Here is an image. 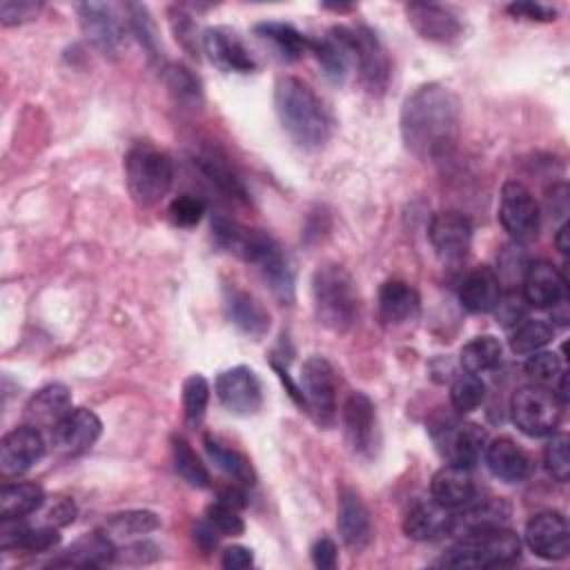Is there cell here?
<instances>
[{
	"instance_id": "1",
	"label": "cell",
	"mask_w": 570,
	"mask_h": 570,
	"mask_svg": "<svg viewBox=\"0 0 570 570\" xmlns=\"http://www.w3.org/2000/svg\"><path fill=\"white\" fill-rule=\"evenodd\" d=\"M461 136V100L439 82L414 89L401 107V138L405 149L425 163L452 154Z\"/></svg>"
},
{
	"instance_id": "2",
	"label": "cell",
	"mask_w": 570,
	"mask_h": 570,
	"mask_svg": "<svg viewBox=\"0 0 570 570\" xmlns=\"http://www.w3.org/2000/svg\"><path fill=\"white\" fill-rule=\"evenodd\" d=\"M212 232L216 245L254 265L281 301H294V269L283 247L267 232L245 227L223 214L214 216Z\"/></svg>"
},
{
	"instance_id": "3",
	"label": "cell",
	"mask_w": 570,
	"mask_h": 570,
	"mask_svg": "<svg viewBox=\"0 0 570 570\" xmlns=\"http://www.w3.org/2000/svg\"><path fill=\"white\" fill-rule=\"evenodd\" d=\"M274 109L285 134L303 149H318L332 134V118L321 98L298 78L281 76L274 85Z\"/></svg>"
},
{
	"instance_id": "4",
	"label": "cell",
	"mask_w": 570,
	"mask_h": 570,
	"mask_svg": "<svg viewBox=\"0 0 570 570\" xmlns=\"http://www.w3.org/2000/svg\"><path fill=\"white\" fill-rule=\"evenodd\" d=\"M312 301L318 323L332 332H347L358 318V287L338 263H323L312 276Z\"/></svg>"
},
{
	"instance_id": "5",
	"label": "cell",
	"mask_w": 570,
	"mask_h": 570,
	"mask_svg": "<svg viewBox=\"0 0 570 570\" xmlns=\"http://www.w3.org/2000/svg\"><path fill=\"white\" fill-rule=\"evenodd\" d=\"M521 554V539L510 528H494L468 537H459V541L441 554L436 566L450 568H501L510 566Z\"/></svg>"
},
{
	"instance_id": "6",
	"label": "cell",
	"mask_w": 570,
	"mask_h": 570,
	"mask_svg": "<svg viewBox=\"0 0 570 570\" xmlns=\"http://www.w3.org/2000/svg\"><path fill=\"white\" fill-rule=\"evenodd\" d=\"M174 180V167L165 151L154 147L151 142H136L125 156V183L131 198L151 207L160 203Z\"/></svg>"
},
{
	"instance_id": "7",
	"label": "cell",
	"mask_w": 570,
	"mask_h": 570,
	"mask_svg": "<svg viewBox=\"0 0 570 570\" xmlns=\"http://www.w3.org/2000/svg\"><path fill=\"white\" fill-rule=\"evenodd\" d=\"M332 29L343 40L350 53L352 67L358 69V78L365 85V89L370 94H383L390 82L392 65H390L387 49L383 47L379 36L363 24H354V27L338 24Z\"/></svg>"
},
{
	"instance_id": "8",
	"label": "cell",
	"mask_w": 570,
	"mask_h": 570,
	"mask_svg": "<svg viewBox=\"0 0 570 570\" xmlns=\"http://www.w3.org/2000/svg\"><path fill=\"white\" fill-rule=\"evenodd\" d=\"M563 403L554 390L543 383H528L514 390L510 399L512 423L528 436H548L563 416Z\"/></svg>"
},
{
	"instance_id": "9",
	"label": "cell",
	"mask_w": 570,
	"mask_h": 570,
	"mask_svg": "<svg viewBox=\"0 0 570 570\" xmlns=\"http://www.w3.org/2000/svg\"><path fill=\"white\" fill-rule=\"evenodd\" d=\"M298 385L305 399V412L316 425L332 428L336 421V374L332 363L316 354L309 356L301 365Z\"/></svg>"
},
{
	"instance_id": "10",
	"label": "cell",
	"mask_w": 570,
	"mask_h": 570,
	"mask_svg": "<svg viewBox=\"0 0 570 570\" xmlns=\"http://www.w3.org/2000/svg\"><path fill=\"white\" fill-rule=\"evenodd\" d=\"M430 434L445 463L468 470L479 463L488 445V434L483 428L459 419H441L430 428Z\"/></svg>"
},
{
	"instance_id": "11",
	"label": "cell",
	"mask_w": 570,
	"mask_h": 570,
	"mask_svg": "<svg viewBox=\"0 0 570 570\" xmlns=\"http://www.w3.org/2000/svg\"><path fill=\"white\" fill-rule=\"evenodd\" d=\"M499 223L514 243H530L539 234L541 212L532 191L519 180H505L499 198Z\"/></svg>"
},
{
	"instance_id": "12",
	"label": "cell",
	"mask_w": 570,
	"mask_h": 570,
	"mask_svg": "<svg viewBox=\"0 0 570 570\" xmlns=\"http://www.w3.org/2000/svg\"><path fill=\"white\" fill-rule=\"evenodd\" d=\"M341 416L350 448L363 459L376 456L381 434L372 399L365 392H350V396L343 403Z\"/></svg>"
},
{
	"instance_id": "13",
	"label": "cell",
	"mask_w": 570,
	"mask_h": 570,
	"mask_svg": "<svg viewBox=\"0 0 570 570\" xmlns=\"http://www.w3.org/2000/svg\"><path fill=\"white\" fill-rule=\"evenodd\" d=\"M216 396L220 405L238 416H252L263 405V385L247 365H234L216 376Z\"/></svg>"
},
{
	"instance_id": "14",
	"label": "cell",
	"mask_w": 570,
	"mask_h": 570,
	"mask_svg": "<svg viewBox=\"0 0 570 570\" xmlns=\"http://www.w3.org/2000/svg\"><path fill=\"white\" fill-rule=\"evenodd\" d=\"M42 432L29 423L9 430L0 441V474L4 479L20 476L45 456Z\"/></svg>"
},
{
	"instance_id": "15",
	"label": "cell",
	"mask_w": 570,
	"mask_h": 570,
	"mask_svg": "<svg viewBox=\"0 0 570 570\" xmlns=\"http://www.w3.org/2000/svg\"><path fill=\"white\" fill-rule=\"evenodd\" d=\"M78 20L85 38L100 51L114 53L125 42V22L118 7L109 2H82L78 4Z\"/></svg>"
},
{
	"instance_id": "16",
	"label": "cell",
	"mask_w": 570,
	"mask_h": 570,
	"mask_svg": "<svg viewBox=\"0 0 570 570\" xmlns=\"http://www.w3.org/2000/svg\"><path fill=\"white\" fill-rule=\"evenodd\" d=\"M525 543L537 557L546 561L566 559L570 550V532L566 517L557 510L537 512L525 525Z\"/></svg>"
},
{
	"instance_id": "17",
	"label": "cell",
	"mask_w": 570,
	"mask_h": 570,
	"mask_svg": "<svg viewBox=\"0 0 570 570\" xmlns=\"http://www.w3.org/2000/svg\"><path fill=\"white\" fill-rule=\"evenodd\" d=\"M407 20L414 27V31L432 42H454L463 33V20L461 16L439 2H410L405 7Z\"/></svg>"
},
{
	"instance_id": "18",
	"label": "cell",
	"mask_w": 570,
	"mask_h": 570,
	"mask_svg": "<svg viewBox=\"0 0 570 570\" xmlns=\"http://www.w3.org/2000/svg\"><path fill=\"white\" fill-rule=\"evenodd\" d=\"M428 236L443 261H461L472 243V220L454 209L439 212L430 220Z\"/></svg>"
},
{
	"instance_id": "19",
	"label": "cell",
	"mask_w": 570,
	"mask_h": 570,
	"mask_svg": "<svg viewBox=\"0 0 570 570\" xmlns=\"http://www.w3.org/2000/svg\"><path fill=\"white\" fill-rule=\"evenodd\" d=\"M102 423L98 414L87 407H76L51 430V441L56 452L65 456H78L98 441Z\"/></svg>"
},
{
	"instance_id": "20",
	"label": "cell",
	"mask_w": 570,
	"mask_h": 570,
	"mask_svg": "<svg viewBox=\"0 0 570 570\" xmlns=\"http://www.w3.org/2000/svg\"><path fill=\"white\" fill-rule=\"evenodd\" d=\"M523 301L532 307L552 309L568 301V281L550 261H532L523 272Z\"/></svg>"
},
{
	"instance_id": "21",
	"label": "cell",
	"mask_w": 570,
	"mask_h": 570,
	"mask_svg": "<svg viewBox=\"0 0 570 570\" xmlns=\"http://www.w3.org/2000/svg\"><path fill=\"white\" fill-rule=\"evenodd\" d=\"M203 49L209 60L223 69L234 73H252L256 71V60L240 40V36L229 27H209L203 33Z\"/></svg>"
},
{
	"instance_id": "22",
	"label": "cell",
	"mask_w": 570,
	"mask_h": 570,
	"mask_svg": "<svg viewBox=\"0 0 570 570\" xmlns=\"http://www.w3.org/2000/svg\"><path fill=\"white\" fill-rule=\"evenodd\" d=\"M336 528H338L343 543L352 550H363L365 546H370V541L374 537L370 510H367L365 501L361 499V494L350 485H343L338 490Z\"/></svg>"
},
{
	"instance_id": "23",
	"label": "cell",
	"mask_w": 570,
	"mask_h": 570,
	"mask_svg": "<svg viewBox=\"0 0 570 570\" xmlns=\"http://www.w3.org/2000/svg\"><path fill=\"white\" fill-rule=\"evenodd\" d=\"M512 514V508L501 497H488L481 501H468L461 512H454L452 517V530L454 537H468L494 528H503Z\"/></svg>"
},
{
	"instance_id": "24",
	"label": "cell",
	"mask_w": 570,
	"mask_h": 570,
	"mask_svg": "<svg viewBox=\"0 0 570 570\" xmlns=\"http://www.w3.org/2000/svg\"><path fill=\"white\" fill-rule=\"evenodd\" d=\"M483 459L492 476H497L503 483H521L532 472L530 456L510 436H499L490 441L483 450Z\"/></svg>"
},
{
	"instance_id": "25",
	"label": "cell",
	"mask_w": 570,
	"mask_h": 570,
	"mask_svg": "<svg viewBox=\"0 0 570 570\" xmlns=\"http://www.w3.org/2000/svg\"><path fill=\"white\" fill-rule=\"evenodd\" d=\"M71 412V392L62 383L40 387L24 405V419L38 430H53Z\"/></svg>"
},
{
	"instance_id": "26",
	"label": "cell",
	"mask_w": 570,
	"mask_h": 570,
	"mask_svg": "<svg viewBox=\"0 0 570 570\" xmlns=\"http://www.w3.org/2000/svg\"><path fill=\"white\" fill-rule=\"evenodd\" d=\"M225 309L238 332L252 341H261L269 332V314L249 292L234 285L225 287Z\"/></svg>"
},
{
	"instance_id": "27",
	"label": "cell",
	"mask_w": 570,
	"mask_h": 570,
	"mask_svg": "<svg viewBox=\"0 0 570 570\" xmlns=\"http://www.w3.org/2000/svg\"><path fill=\"white\" fill-rule=\"evenodd\" d=\"M116 561V548L111 539L102 532H89L76 539L60 557H56L49 566L53 568H102Z\"/></svg>"
},
{
	"instance_id": "28",
	"label": "cell",
	"mask_w": 570,
	"mask_h": 570,
	"mask_svg": "<svg viewBox=\"0 0 570 570\" xmlns=\"http://www.w3.org/2000/svg\"><path fill=\"white\" fill-rule=\"evenodd\" d=\"M501 294H503L501 292V278L488 265H479V267L470 269L465 274L463 283H461V289H459L461 305L468 312H474V314L494 312Z\"/></svg>"
},
{
	"instance_id": "29",
	"label": "cell",
	"mask_w": 570,
	"mask_h": 570,
	"mask_svg": "<svg viewBox=\"0 0 570 570\" xmlns=\"http://www.w3.org/2000/svg\"><path fill=\"white\" fill-rule=\"evenodd\" d=\"M454 512L441 503L425 501L414 505L403 519V532L414 541H434L452 530Z\"/></svg>"
},
{
	"instance_id": "30",
	"label": "cell",
	"mask_w": 570,
	"mask_h": 570,
	"mask_svg": "<svg viewBox=\"0 0 570 570\" xmlns=\"http://www.w3.org/2000/svg\"><path fill=\"white\" fill-rule=\"evenodd\" d=\"M60 543L58 528L38 525L31 528L22 519H4L0 525L2 550H24V552H47Z\"/></svg>"
},
{
	"instance_id": "31",
	"label": "cell",
	"mask_w": 570,
	"mask_h": 570,
	"mask_svg": "<svg viewBox=\"0 0 570 570\" xmlns=\"http://www.w3.org/2000/svg\"><path fill=\"white\" fill-rule=\"evenodd\" d=\"M421 296L419 292L403 281H387L379 292V314L387 325H403L419 316Z\"/></svg>"
},
{
	"instance_id": "32",
	"label": "cell",
	"mask_w": 570,
	"mask_h": 570,
	"mask_svg": "<svg viewBox=\"0 0 570 570\" xmlns=\"http://www.w3.org/2000/svg\"><path fill=\"white\" fill-rule=\"evenodd\" d=\"M432 499L450 510L463 508L468 501L474 499V481L468 468L459 465H443L432 476Z\"/></svg>"
},
{
	"instance_id": "33",
	"label": "cell",
	"mask_w": 570,
	"mask_h": 570,
	"mask_svg": "<svg viewBox=\"0 0 570 570\" xmlns=\"http://www.w3.org/2000/svg\"><path fill=\"white\" fill-rule=\"evenodd\" d=\"M45 490L31 481H13L0 488V521L24 519L45 505Z\"/></svg>"
},
{
	"instance_id": "34",
	"label": "cell",
	"mask_w": 570,
	"mask_h": 570,
	"mask_svg": "<svg viewBox=\"0 0 570 570\" xmlns=\"http://www.w3.org/2000/svg\"><path fill=\"white\" fill-rule=\"evenodd\" d=\"M309 51L323 67V73L330 82L341 85L345 80V76L350 73V67H352V60H350V53H347L343 40L336 36L334 29H330L325 36L309 38Z\"/></svg>"
},
{
	"instance_id": "35",
	"label": "cell",
	"mask_w": 570,
	"mask_h": 570,
	"mask_svg": "<svg viewBox=\"0 0 570 570\" xmlns=\"http://www.w3.org/2000/svg\"><path fill=\"white\" fill-rule=\"evenodd\" d=\"M203 445H205V452H207L209 461H212L220 472H225L229 479H234L236 483H240V485H245V488H252V485L256 483L254 465L249 463V459H247L245 454H240L238 450L225 445L223 441H218V439L212 436V434H205Z\"/></svg>"
},
{
	"instance_id": "36",
	"label": "cell",
	"mask_w": 570,
	"mask_h": 570,
	"mask_svg": "<svg viewBox=\"0 0 570 570\" xmlns=\"http://www.w3.org/2000/svg\"><path fill=\"white\" fill-rule=\"evenodd\" d=\"M254 33L261 40L269 42L276 49V53L287 62L298 60L309 49V38H305L296 27H292L287 22L265 20L254 27Z\"/></svg>"
},
{
	"instance_id": "37",
	"label": "cell",
	"mask_w": 570,
	"mask_h": 570,
	"mask_svg": "<svg viewBox=\"0 0 570 570\" xmlns=\"http://www.w3.org/2000/svg\"><path fill=\"white\" fill-rule=\"evenodd\" d=\"M501 354H503V347H501L499 338L492 334H481L461 347L459 361H461L463 372L479 376V374L494 370L501 363Z\"/></svg>"
},
{
	"instance_id": "38",
	"label": "cell",
	"mask_w": 570,
	"mask_h": 570,
	"mask_svg": "<svg viewBox=\"0 0 570 570\" xmlns=\"http://www.w3.org/2000/svg\"><path fill=\"white\" fill-rule=\"evenodd\" d=\"M163 82L167 87V91L171 94V98L180 105L187 107H198L203 102V85L198 80V76H194L191 69H187L180 62H167L160 69Z\"/></svg>"
},
{
	"instance_id": "39",
	"label": "cell",
	"mask_w": 570,
	"mask_h": 570,
	"mask_svg": "<svg viewBox=\"0 0 570 570\" xmlns=\"http://www.w3.org/2000/svg\"><path fill=\"white\" fill-rule=\"evenodd\" d=\"M194 165L216 189H220L229 198H236L243 203L247 200V189L243 180L234 174V169L223 158H218L216 154H200L194 158Z\"/></svg>"
},
{
	"instance_id": "40",
	"label": "cell",
	"mask_w": 570,
	"mask_h": 570,
	"mask_svg": "<svg viewBox=\"0 0 570 570\" xmlns=\"http://www.w3.org/2000/svg\"><path fill=\"white\" fill-rule=\"evenodd\" d=\"M171 454L174 468L183 476V481H187L191 488L209 485V470L183 436H171Z\"/></svg>"
},
{
	"instance_id": "41",
	"label": "cell",
	"mask_w": 570,
	"mask_h": 570,
	"mask_svg": "<svg viewBox=\"0 0 570 570\" xmlns=\"http://www.w3.org/2000/svg\"><path fill=\"white\" fill-rule=\"evenodd\" d=\"M107 532L114 537H140L149 534L160 525V517L151 510H125L109 514L107 519Z\"/></svg>"
},
{
	"instance_id": "42",
	"label": "cell",
	"mask_w": 570,
	"mask_h": 570,
	"mask_svg": "<svg viewBox=\"0 0 570 570\" xmlns=\"http://www.w3.org/2000/svg\"><path fill=\"white\" fill-rule=\"evenodd\" d=\"M552 341V325L543 318H521L510 336V347L517 354H532Z\"/></svg>"
},
{
	"instance_id": "43",
	"label": "cell",
	"mask_w": 570,
	"mask_h": 570,
	"mask_svg": "<svg viewBox=\"0 0 570 570\" xmlns=\"http://www.w3.org/2000/svg\"><path fill=\"white\" fill-rule=\"evenodd\" d=\"M209 403V383L203 374H189L183 381V416L187 428H198Z\"/></svg>"
},
{
	"instance_id": "44",
	"label": "cell",
	"mask_w": 570,
	"mask_h": 570,
	"mask_svg": "<svg viewBox=\"0 0 570 570\" xmlns=\"http://www.w3.org/2000/svg\"><path fill=\"white\" fill-rule=\"evenodd\" d=\"M483 396H485V385H483L481 376L465 372L452 381L450 401L459 414H468V412L476 410L483 403Z\"/></svg>"
},
{
	"instance_id": "45",
	"label": "cell",
	"mask_w": 570,
	"mask_h": 570,
	"mask_svg": "<svg viewBox=\"0 0 570 570\" xmlns=\"http://www.w3.org/2000/svg\"><path fill=\"white\" fill-rule=\"evenodd\" d=\"M127 11V24L134 31V36L138 38V42L145 47L147 56L154 58L158 56V31L156 24L151 20V13L147 11L145 4H125Z\"/></svg>"
},
{
	"instance_id": "46",
	"label": "cell",
	"mask_w": 570,
	"mask_h": 570,
	"mask_svg": "<svg viewBox=\"0 0 570 570\" xmlns=\"http://www.w3.org/2000/svg\"><path fill=\"white\" fill-rule=\"evenodd\" d=\"M568 434L563 432H552L550 441L546 443V468L552 474V479H557L559 483H566L570 476V454H568Z\"/></svg>"
},
{
	"instance_id": "47",
	"label": "cell",
	"mask_w": 570,
	"mask_h": 570,
	"mask_svg": "<svg viewBox=\"0 0 570 570\" xmlns=\"http://www.w3.org/2000/svg\"><path fill=\"white\" fill-rule=\"evenodd\" d=\"M523 370L537 383H548V381H554L561 374V358H559L557 352L537 350V352L528 354V358L523 363Z\"/></svg>"
},
{
	"instance_id": "48",
	"label": "cell",
	"mask_w": 570,
	"mask_h": 570,
	"mask_svg": "<svg viewBox=\"0 0 570 570\" xmlns=\"http://www.w3.org/2000/svg\"><path fill=\"white\" fill-rule=\"evenodd\" d=\"M167 214H169L174 225H178V227H194L205 216V203L200 198H196V196L180 194V196H176L169 203Z\"/></svg>"
},
{
	"instance_id": "49",
	"label": "cell",
	"mask_w": 570,
	"mask_h": 570,
	"mask_svg": "<svg viewBox=\"0 0 570 570\" xmlns=\"http://www.w3.org/2000/svg\"><path fill=\"white\" fill-rule=\"evenodd\" d=\"M207 521L218 530V534H227V537H238L245 532V523L243 519L238 517V510L223 503V501H216L212 505H207Z\"/></svg>"
},
{
	"instance_id": "50",
	"label": "cell",
	"mask_w": 570,
	"mask_h": 570,
	"mask_svg": "<svg viewBox=\"0 0 570 570\" xmlns=\"http://www.w3.org/2000/svg\"><path fill=\"white\" fill-rule=\"evenodd\" d=\"M42 4L40 2H29V0H4L0 4V22L4 27H16L22 22L33 20L40 13Z\"/></svg>"
},
{
	"instance_id": "51",
	"label": "cell",
	"mask_w": 570,
	"mask_h": 570,
	"mask_svg": "<svg viewBox=\"0 0 570 570\" xmlns=\"http://www.w3.org/2000/svg\"><path fill=\"white\" fill-rule=\"evenodd\" d=\"M508 13L521 20H537V22H550L557 18V11L552 7L541 2H528V0L508 4Z\"/></svg>"
},
{
	"instance_id": "52",
	"label": "cell",
	"mask_w": 570,
	"mask_h": 570,
	"mask_svg": "<svg viewBox=\"0 0 570 570\" xmlns=\"http://www.w3.org/2000/svg\"><path fill=\"white\" fill-rule=\"evenodd\" d=\"M523 303H525L523 296H517L514 292L501 294L494 312H497V316H499V321L503 325H517L523 318V314H525V305Z\"/></svg>"
},
{
	"instance_id": "53",
	"label": "cell",
	"mask_w": 570,
	"mask_h": 570,
	"mask_svg": "<svg viewBox=\"0 0 570 570\" xmlns=\"http://www.w3.org/2000/svg\"><path fill=\"white\" fill-rule=\"evenodd\" d=\"M309 554H312L314 568H318V570H334L336 568L338 548H336V543L330 537L316 539L312 550H309Z\"/></svg>"
},
{
	"instance_id": "54",
	"label": "cell",
	"mask_w": 570,
	"mask_h": 570,
	"mask_svg": "<svg viewBox=\"0 0 570 570\" xmlns=\"http://www.w3.org/2000/svg\"><path fill=\"white\" fill-rule=\"evenodd\" d=\"M171 29L176 33V40L191 53V56H198L196 53V24L191 22V18L183 11L174 13L171 16Z\"/></svg>"
},
{
	"instance_id": "55",
	"label": "cell",
	"mask_w": 570,
	"mask_h": 570,
	"mask_svg": "<svg viewBox=\"0 0 570 570\" xmlns=\"http://www.w3.org/2000/svg\"><path fill=\"white\" fill-rule=\"evenodd\" d=\"M519 245H521V243H514V245L503 247V254H501V258H499L501 272H503V274H510V278H514V274H517V276H523V272H525V267H528V258H525V254L521 252Z\"/></svg>"
},
{
	"instance_id": "56",
	"label": "cell",
	"mask_w": 570,
	"mask_h": 570,
	"mask_svg": "<svg viewBox=\"0 0 570 570\" xmlns=\"http://www.w3.org/2000/svg\"><path fill=\"white\" fill-rule=\"evenodd\" d=\"M220 563L225 570H245L254 566V552L245 546H229L223 550Z\"/></svg>"
},
{
	"instance_id": "57",
	"label": "cell",
	"mask_w": 570,
	"mask_h": 570,
	"mask_svg": "<svg viewBox=\"0 0 570 570\" xmlns=\"http://www.w3.org/2000/svg\"><path fill=\"white\" fill-rule=\"evenodd\" d=\"M151 550H158L154 543L142 541V543H134L125 550H116V561H125V563H149L154 561L158 554H147Z\"/></svg>"
},
{
	"instance_id": "58",
	"label": "cell",
	"mask_w": 570,
	"mask_h": 570,
	"mask_svg": "<svg viewBox=\"0 0 570 570\" xmlns=\"http://www.w3.org/2000/svg\"><path fill=\"white\" fill-rule=\"evenodd\" d=\"M76 517V505L71 499H58L49 510H47V525H53V528H60V525H67L71 523Z\"/></svg>"
},
{
	"instance_id": "59",
	"label": "cell",
	"mask_w": 570,
	"mask_h": 570,
	"mask_svg": "<svg viewBox=\"0 0 570 570\" xmlns=\"http://www.w3.org/2000/svg\"><path fill=\"white\" fill-rule=\"evenodd\" d=\"M272 370L276 372V376H278V379H281V383L285 385V392L289 394V399H292L301 410H305V399H303L301 385L292 379V374L285 370V365H281L278 361H274V358H272Z\"/></svg>"
},
{
	"instance_id": "60",
	"label": "cell",
	"mask_w": 570,
	"mask_h": 570,
	"mask_svg": "<svg viewBox=\"0 0 570 570\" xmlns=\"http://www.w3.org/2000/svg\"><path fill=\"white\" fill-rule=\"evenodd\" d=\"M218 530L205 519V521H198L196 525H194V541L198 543V548L200 550H205V552H209V550H214L216 548V543H218Z\"/></svg>"
},
{
	"instance_id": "61",
	"label": "cell",
	"mask_w": 570,
	"mask_h": 570,
	"mask_svg": "<svg viewBox=\"0 0 570 570\" xmlns=\"http://www.w3.org/2000/svg\"><path fill=\"white\" fill-rule=\"evenodd\" d=\"M245 485H240V483H229V485H225L220 492H218V501H223V503H227V505H232V508H236V510H240V508H245L247 505V494H245V490H243Z\"/></svg>"
},
{
	"instance_id": "62",
	"label": "cell",
	"mask_w": 570,
	"mask_h": 570,
	"mask_svg": "<svg viewBox=\"0 0 570 570\" xmlns=\"http://www.w3.org/2000/svg\"><path fill=\"white\" fill-rule=\"evenodd\" d=\"M554 245H557V249H559L561 254H568V247H570V243H568V223H563V225L557 229Z\"/></svg>"
}]
</instances>
